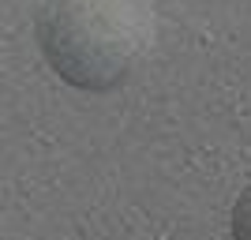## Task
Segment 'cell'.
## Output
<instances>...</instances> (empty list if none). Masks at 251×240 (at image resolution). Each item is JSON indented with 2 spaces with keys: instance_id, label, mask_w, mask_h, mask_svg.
Wrapping results in <instances>:
<instances>
[{
  "instance_id": "1",
  "label": "cell",
  "mask_w": 251,
  "mask_h": 240,
  "mask_svg": "<svg viewBox=\"0 0 251 240\" xmlns=\"http://www.w3.org/2000/svg\"><path fill=\"white\" fill-rule=\"evenodd\" d=\"M154 38V0H45L34 15L45 64L86 94L116 90L147 60Z\"/></svg>"
},
{
  "instance_id": "2",
  "label": "cell",
  "mask_w": 251,
  "mask_h": 240,
  "mask_svg": "<svg viewBox=\"0 0 251 240\" xmlns=\"http://www.w3.org/2000/svg\"><path fill=\"white\" fill-rule=\"evenodd\" d=\"M229 237H232V240H251V184L236 195V203H232Z\"/></svg>"
}]
</instances>
